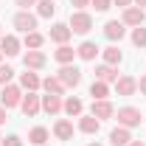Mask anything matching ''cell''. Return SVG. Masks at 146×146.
Returning <instances> with one entry per match:
<instances>
[{"label":"cell","instance_id":"1","mask_svg":"<svg viewBox=\"0 0 146 146\" xmlns=\"http://www.w3.org/2000/svg\"><path fill=\"white\" fill-rule=\"evenodd\" d=\"M115 121H118V127L135 129V127H141L143 115H141V110H138V107H118V110H115Z\"/></svg>","mask_w":146,"mask_h":146},{"label":"cell","instance_id":"2","mask_svg":"<svg viewBox=\"0 0 146 146\" xmlns=\"http://www.w3.org/2000/svg\"><path fill=\"white\" fill-rule=\"evenodd\" d=\"M36 23H39V17H36L31 9H20L17 14L11 17V25H14L17 31H23V34H28V31H36Z\"/></svg>","mask_w":146,"mask_h":146},{"label":"cell","instance_id":"3","mask_svg":"<svg viewBox=\"0 0 146 146\" xmlns=\"http://www.w3.org/2000/svg\"><path fill=\"white\" fill-rule=\"evenodd\" d=\"M68 25H70L73 34L87 36V34L93 31V17L87 14V11H70V20H68Z\"/></svg>","mask_w":146,"mask_h":146},{"label":"cell","instance_id":"4","mask_svg":"<svg viewBox=\"0 0 146 146\" xmlns=\"http://www.w3.org/2000/svg\"><path fill=\"white\" fill-rule=\"evenodd\" d=\"M56 76H59V82H62V84H65L68 90H76V87L82 84V76H84V73L79 70L76 65H62Z\"/></svg>","mask_w":146,"mask_h":146},{"label":"cell","instance_id":"5","mask_svg":"<svg viewBox=\"0 0 146 146\" xmlns=\"http://www.w3.org/2000/svg\"><path fill=\"white\" fill-rule=\"evenodd\" d=\"M23 87L20 84H6L3 90H0V104L6 110H14V107H20V101H23Z\"/></svg>","mask_w":146,"mask_h":146},{"label":"cell","instance_id":"6","mask_svg":"<svg viewBox=\"0 0 146 146\" xmlns=\"http://www.w3.org/2000/svg\"><path fill=\"white\" fill-rule=\"evenodd\" d=\"M20 112H23L25 118H36V115L42 112V96H36V93H25L23 101H20Z\"/></svg>","mask_w":146,"mask_h":146},{"label":"cell","instance_id":"7","mask_svg":"<svg viewBox=\"0 0 146 146\" xmlns=\"http://www.w3.org/2000/svg\"><path fill=\"white\" fill-rule=\"evenodd\" d=\"M112 87H115L118 96L132 98V96L138 93V79H135V76H129V73H124V76H118V79H115V84H112Z\"/></svg>","mask_w":146,"mask_h":146},{"label":"cell","instance_id":"8","mask_svg":"<svg viewBox=\"0 0 146 146\" xmlns=\"http://www.w3.org/2000/svg\"><path fill=\"white\" fill-rule=\"evenodd\" d=\"M146 20V11L141 6H127L124 11H121V23L127 25V28H138V25H143Z\"/></svg>","mask_w":146,"mask_h":146},{"label":"cell","instance_id":"9","mask_svg":"<svg viewBox=\"0 0 146 146\" xmlns=\"http://www.w3.org/2000/svg\"><path fill=\"white\" fill-rule=\"evenodd\" d=\"M101 31H104V36H107L110 42H112V45H115V42H121V39H124V36H127V25H124V23H121V20H107V23H104V28H101Z\"/></svg>","mask_w":146,"mask_h":146},{"label":"cell","instance_id":"10","mask_svg":"<svg viewBox=\"0 0 146 146\" xmlns=\"http://www.w3.org/2000/svg\"><path fill=\"white\" fill-rule=\"evenodd\" d=\"M90 115H96L98 121H107V118H115V104L110 98H101V101H93L90 104Z\"/></svg>","mask_w":146,"mask_h":146},{"label":"cell","instance_id":"11","mask_svg":"<svg viewBox=\"0 0 146 146\" xmlns=\"http://www.w3.org/2000/svg\"><path fill=\"white\" fill-rule=\"evenodd\" d=\"M23 65H25V70H42L48 65V56H45V51H25Z\"/></svg>","mask_w":146,"mask_h":146},{"label":"cell","instance_id":"12","mask_svg":"<svg viewBox=\"0 0 146 146\" xmlns=\"http://www.w3.org/2000/svg\"><path fill=\"white\" fill-rule=\"evenodd\" d=\"M20 48H23V39L17 34H3L0 36V51H3V56H20Z\"/></svg>","mask_w":146,"mask_h":146},{"label":"cell","instance_id":"13","mask_svg":"<svg viewBox=\"0 0 146 146\" xmlns=\"http://www.w3.org/2000/svg\"><path fill=\"white\" fill-rule=\"evenodd\" d=\"M48 36H51V42H56V45H65V42H70L73 31H70L68 23H54L51 31H48Z\"/></svg>","mask_w":146,"mask_h":146},{"label":"cell","instance_id":"14","mask_svg":"<svg viewBox=\"0 0 146 146\" xmlns=\"http://www.w3.org/2000/svg\"><path fill=\"white\" fill-rule=\"evenodd\" d=\"M73 132H76V129H73V121H70V118H59V121L54 124V138H56V141H62V143L73 141Z\"/></svg>","mask_w":146,"mask_h":146},{"label":"cell","instance_id":"15","mask_svg":"<svg viewBox=\"0 0 146 146\" xmlns=\"http://www.w3.org/2000/svg\"><path fill=\"white\" fill-rule=\"evenodd\" d=\"M76 129H79L82 135H96V132L101 129V121H98L96 115H90V112H84V115H79V124H76Z\"/></svg>","mask_w":146,"mask_h":146},{"label":"cell","instance_id":"16","mask_svg":"<svg viewBox=\"0 0 146 146\" xmlns=\"http://www.w3.org/2000/svg\"><path fill=\"white\" fill-rule=\"evenodd\" d=\"M101 54V48L93 42V39H84L79 48H76V56L82 59V62H96V56Z\"/></svg>","mask_w":146,"mask_h":146},{"label":"cell","instance_id":"17","mask_svg":"<svg viewBox=\"0 0 146 146\" xmlns=\"http://www.w3.org/2000/svg\"><path fill=\"white\" fill-rule=\"evenodd\" d=\"M62 112H65L68 118H79V115H84V101H82L79 96H68L65 104H62Z\"/></svg>","mask_w":146,"mask_h":146},{"label":"cell","instance_id":"18","mask_svg":"<svg viewBox=\"0 0 146 146\" xmlns=\"http://www.w3.org/2000/svg\"><path fill=\"white\" fill-rule=\"evenodd\" d=\"M62 104H65L62 96H54V93H45L42 96V112H48V115H59L62 112Z\"/></svg>","mask_w":146,"mask_h":146},{"label":"cell","instance_id":"19","mask_svg":"<svg viewBox=\"0 0 146 146\" xmlns=\"http://www.w3.org/2000/svg\"><path fill=\"white\" fill-rule=\"evenodd\" d=\"M20 87L25 93H36L42 87V79L36 76V70H25V73H20Z\"/></svg>","mask_w":146,"mask_h":146},{"label":"cell","instance_id":"20","mask_svg":"<svg viewBox=\"0 0 146 146\" xmlns=\"http://www.w3.org/2000/svg\"><path fill=\"white\" fill-rule=\"evenodd\" d=\"M96 79H98V82H107V84H115V79H118V68L101 62V65H96Z\"/></svg>","mask_w":146,"mask_h":146},{"label":"cell","instance_id":"21","mask_svg":"<svg viewBox=\"0 0 146 146\" xmlns=\"http://www.w3.org/2000/svg\"><path fill=\"white\" fill-rule=\"evenodd\" d=\"M45 39H48V36L42 34V31H28V34L23 36V48H28V51H42Z\"/></svg>","mask_w":146,"mask_h":146},{"label":"cell","instance_id":"22","mask_svg":"<svg viewBox=\"0 0 146 146\" xmlns=\"http://www.w3.org/2000/svg\"><path fill=\"white\" fill-rule=\"evenodd\" d=\"M28 141H31V146H45L51 141V129L48 127H31L28 129Z\"/></svg>","mask_w":146,"mask_h":146},{"label":"cell","instance_id":"23","mask_svg":"<svg viewBox=\"0 0 146 146\" xmlns=\"http://www.w3.org/2000/svg\"><path fill=\"white\" fill-rule=\"evenodd\" d=\"M129 141H132V129H127V127H115L110 132V143L112 146H127Z\"/></svg>","mask_w":146,"mask_h":146},{"label":"cell","instance_id":"24","mask_svg":"<svg viewBox=\"0 0 146 146\" xmlns=\"http://www.w3.org/2000/svg\"><path fill=\"white\" fill-rule=\"evenodd\" d=\"M54 59L59 62V65H73V59H76V48H70L68 42L65 45H59L54 51Z\"/></svg>","mask_w":146,"mask_h":146},{"label":"cell","instance_id":"25","mask_svg":"<svg viewBox=\"0 0 146 146\" xmlns=\"http://www.w3.org/2000/svg\"><path fill=\"white\" fill-rule=\"evenodd\" d=\"M42 90H45V93H54V96H65L68 87L59 82V76H45V79H42Z\"/></svg>","mask_w":146,"mask_h":146},{"label":"cell","instance_id":"26","mask_svg":"<svg viewBox=\"0 0 146 146\" xmlns=\"http://www.w3.org/2000/svg\"><path fill=\"white\" fill-rule=\"evenodd\" d=\"M101 56H104V62H107V65H115V68L124 62V51H121L118 45H110V48H104V51H101Z\"/></svg>","mask_w":146,"mask_h":146},{"label":"cell","instance_id":"27","mask_svg":"<svg viewBox=\"0 0 146 146\" xmlns=\"http://www.w3.org/2000/svg\"><path fill=\"white\" fill-rule=\"evenodd\" d=\"M56 14V0H36V17L51 20Z\"/></svg>","mask_w":146,"mask_h":146},{"label":"cell","instance_id":"28","mask_svg":"<svg viewBox=\"0 0 146 146\" xmlns=\"http://www.w3.org/2000/svg\"><path fill=\"white\" fill-rule=\"evenodd\" d=\"M90 96H93V101H101V98H110V84L107 82H93L90 84Z\"/></svg>","mask_w":146,"mask_h":146},{"label":"cell","instance_id":"29","mask_svg":"<svg viewBox=\"0 0 146 146\" xmlns=\"http://www.w3.org/2000/svg\"><path fill=\"white\" fill-rule=\"evenodd\" d=\"M129 39H132V45H135V48H146V25H138V28H132Z\"/></svg>","mask_w":146,"mask_h":146},{"label":"cell","instance_id":"30","mask_svg":"<svg viewBox=\"0 0 146 146\" xmlns=\"http://www.w3.org/2000/svg\"><path fill=\"white\" fill-rule=\"evenodd\" d=\"M11 79H14V68H11V65H3V62H0V87L11 84Z\"/></svg>","mask_w":146,"mask_h":146},{"label":"cell","instance_id":"31","mask_svg":"<svg viewBox=\"0 0 146 146\" xmlns=\"http://www.w3.org/2000/svg\"><path fill=\"white\" fill-rule=\"evenodd\" d=\"M23 143H25V141H23L20 135H6V138L0 141V146H23Z\"/></svg>","mask_w":146,"mask_h":146},{"label":"cell","instance_id":"32","mask_svg":"<svg viewBox=\"0 0 146 146\" xmlns=\"http://www.w3.org/2000/svg\"><path fill=\"white\" fill-rule=\"evenodd\" d=\"M90 6L96 11H110L112 9V0H90Z\"/></svg>","mask_w":146,"mask_h":146},{"label":"cell","instance_id":"33","mask_svg":"<svg viewBox=\"0 0 146 146\" xmlns=\"http://www.w3.org/2000/svg\"><path fill=\"white\" fill-rule=\"evenodd\" d=\"M70 6L76 9V11H84V9L90 6V0H70Z\"/></svg>","mask_w":146,"mask_h":146},{"label":"cell","instance_id":"34","mask_svg":"<svg viewBox=\"0 0 146 146\" xmlns=\"http://www.w3.org/2000/svg\"><path fill=\"white\" fill-rule=\"evenodd\" d=\"M14 6L17 9H31V6H36V0H14Z\"/></svg>","mask_w":146,"mask_h":146},{"label":"cell","instance_id":"35","mask_svg":"<svg viewBox=\"0 0 146 146\" xmlns=\"http://www.w3.org/2000/svg\"><path fill=\"white\" fill-rule=\"evenodd\" d=\"M138 93H141V96H146V76H141V79H138Z\"/></svg>","mask_w":146,"mask_h":146},{"label":"cell","instance_id":"36","mask_svg":"<svg viewBox=\"0 0 146 146\" xmlns=\"http://www.w3.org/2000/svg\"><path fill=\"white\" fill-rule=\"evenodd\" d=\"M6 121H9V110H6V107H3V104H0V127H3Z\"/></svg>","mask_w":146,"mask_h":146},{"label":"cell","instance_id":"37","mask_svg":"<svg viewBox=\"0 0 146 146\" xmlns=\"http://www.w3.org/2000/svg\"><path fill=\"white\" fill-rule=\"evenodd\" d=\"M112 6H121V9H127V6H132V0H112Z\"/></svg>","mask_w":146,"mask_h":146},{"label":"cell","instance_id":"38","mask_svg":"<svg viewBox=\"0 0 146 146\" xmlns=\"http://www.w3.org/2000/svg\"><path fill=\"white\" fill-rule=\"evenodd\" d=\"M127 146H146V141H135V138H132V141H129Z\"/></svg>","mask_w":146,"mask_h":146},{"label":"cell","instance_id":"39","mask_svg":"<svg viewBox=\"0 0 146 146\" xmlns=\"http://www.w3.org/2000/svg\"><path fill=\"white\" fill-rule=\"evenodd\" d=\"M135 6H141V9H146V0H132Z\"/></svg>","mask_w":146,"mask_h":146},{"label":"cell","instance_id":"40","mask_svg":"<svg viewBox=\"0 0 146 146\" xmlns=\"http://www.w3.org/2000/svg\"><path fill=\"white\" fill-rule=\"evenodd\" d=\"M87 146H104V143H87Z\"/></svg>","mask_w":146,"mask_h":146},{"label":"cell","instance_id":"41","mask_svg":"<svg viewBox=\"0 0 146 146\" xmlns=\"http://www.w3.org/2000/svg\"><path fill=\"white\" fill-rule=\"evenodd\" d=\"M0 36H3V25H0Z\"/></svg>","mask_w":146,"mask_h":146},{"label":"cell","instance_id":"42","mask_svg":"<svg viewBox=\"0 0 146 146\" xmlns=\"http://www.w3.org/2000/svg\"><path fill=\"white\" fill-rule=\"evenodd\" d=\"M0 62H3V51H0Z\"/></svg>","mask_w":146,"mask_h":146},{"label":"cell","instance_id":"43","mask_svg":"<svg viewBox=\"0 0 146 146\" xmlns=\"http://www.w3.org/2000/svg\"><path fill=\"white\" fill-rule=\"evenodd\" d=\"M0 141H3V138H0Z\"/></svg>","mask_w":146,"mask_h":146},{"label":"cell","instance_id":"44","mask_svg":"<svg viewBox=\"0 0 146 146\" xmlns=\"http://www.w3.org/2000/svg\"><path fill=\"white\" fill-rule=\"evenodd\" d=\"M45 146H48V143H45Z\"/></svg>","mask_w":146,"mask_h":146}]
</instances>
